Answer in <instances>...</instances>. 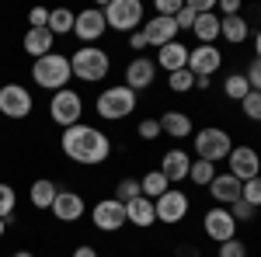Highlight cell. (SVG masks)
Returning a JSON list of instances; mask_svg holds the SVG:
<instances>
[{"label": "cell", "instance_id": "7", "mask_svg": "<svg viewBox=\"0 0 261 257\" xmlns=\"http://www.w3.org/2000/svg\"><path fill=\"white\" fill-rule=\"evenodd\" d=\"M49 115H53V122L56 125H63V129H70V125H77L84 115V101L77 91H56L53 94V101H49Z\"/></svg>", "mask_w": 261, "mask_h": 257}, {"label": "cell", "instance_id": "36", "mask_svg": "<svg viewBox=\"0 0 261 257\" xmlns=\"http://www.w3.org/2000/svg\"><path fill=\"white\" fill-rule=\"evenodd\" d=\"M254 212H258V209H251L247 202H233V205H230V216L237 219V226H241V222H251Z\"/></svg>", "mask_w": 261, "mask_h": 257}, {"label": "cell", "instance_id": "30", "mask_svg": "<svg viewBox=\"0 0 261 257\" xmlns=\"http://www.w3.org/2000/svg\"><path fill=\"white\" fill-rule=\"evenodd\" d=\"M188 178L195 181V184H205V188H209L213 178H216V167H213L209 160H195V163L188 167Z\"/></svg>", "mask_w": 261, "mask_h": 257}, {"label": "cell", "instance_id": "12", "mask_svg": "<svg viewBox=\"0 0 261 257\" xmlns=\"http://www.w3.org/2000/svg\"><path fill=\"white\" fill-rule=\"evenodd\" d=\"M105 32H108V24H105L101 7H87V11H81L77 21H73V35L81 39V45H94Z\"/></svg>", "mask_w": 261, "mask_h": 257}, {"label": "cell", "instance_id": "2", "mask_svg": "<svg viewBox=\"0 0 261 257\" xmlns=\"http://www.w3.org/2000/svg\"><path fill=\"white\" fill-rule=\"evenodd\" d=\"M73 77V70H70V56H60V52H49V56H42V60L32 63V80L39 83L42 91H66V83Z\"/></svg>", "mask_w": 261, "mask_h": 257}, {"label": "cell", "instance_id": "33", "mask_svg": "<svg viewBox=\"0 0 261 257\" xmlns=\"http://www.w3.org/2000/svg\"><path fill=\"white\" fill-rule=\"evenodd\" d=\"M140 195H143V191H140V181H136V178H125L119 188H115V198H119L122 205L133 202V198H140Z\"/></svg>", "mask_w": 261, "mask_h": 257}, {"label": "cell", "instance_id": "41", "mask_svg": "<svg viewBox=\"0 0 261 257\" xmlns=\"http://www.w3.org/2000/svg\"><path fill=\"white\" fill-rule=\"evenodd\" d=\"M247 83H251V91H261V60H251V66H247Z\"/></svg>", "mask_w": 261, "mask_h": 257}, {"label": "cell", "instance_id": "17", "mask_svg": "<svg viewBox=\"0 0 261 257\" xmlns=\"http://www.w3.org/2000/svg\"><path fill=\"white\" fill-rule=\"evenodd\" d=\"M143 35H146V42L150 45H167V42H178V24H174V18H150L146 21V28H143Z\"/></svg>", "mask_w": 261, "mask_h": 257}, {"label": "cell", "instance_id": "9", "mask_svg": "<svg viewBox=\"0 0 261 257\" xmlns=\"http://www.w3.org/2000/svg\"><path fill=\"white\" fill-rule=\"evenodd\" d=\"M91 222L98 226L101 233H115V230H122L129 222L125 219V205H122L119 198H105V202H98L91 209Z\"/></svg>", "mask_w": 261, "mask_h": 257}, {"label": "cell", "instance_id": "25", "mask_svg": "<svg viewBox=\"0 0 261 257\" xmlns=\"http://www.w3.org/2000/svg\"><path fill=\"white\" fill-rule=\"evenodd\" d=\"M220 35L230 45H241V42H247V35H251V24L241 18V14H233V18H220Z\"/></svg>", "mask_w": 261, "mask_h": 257}, {"label": "cell", "instance_id": "32", "mask_svg": "<svg viewBox=\"0 0 261 257\" xmlns=\"http://www.w3.org/2000/svg\"><path fill=\"white\" fill-rule=\"evenodd\" d=\"M167 83H171V91H174V94H185V91H192V87H195V77H192V70L185 66V70H178V73H167Z\"/></svg>", "mask_w": 261, "mask_h": 257}, {"label": "cell", "instance_id": "43", "mask_svg": "<svg viewBox=\"0 0 261 257\" xmlns=\"http://www.w3.org/2000/svg\"><path fill=\"white\" fill-rule=\"evenodd\" d=\"M220 11H223V18H233V14H241V0H223Z\"/></svg>", "mask_w": 261, "mask_h": 257}, {"label": "cell", "instance_id": "19", "mask_svg": "<svg viewBox=\"0 0 261 257\" xmlns=\"http://www.w3.org/2000/svg\"><path fill=\"white\" fill-rule=\"evenodd\" d=\"M157 66L161 70H167V73H178V70H185L188 66V45H181V42H167V45H161L157 49Z\"/></svg>", "mask_w": 261, "mask_h": 257}, {"label": "cell", "instance_id": "16", "mask_svg": "<svg viewBox=\"0 0 261 257\" xmlns=\"http://www.w3.org/2000/svg\"><path fill=\"white\" fill-rule=\"evenodd\" d=\"M49 212L60 219V222H77V219H84V198L77 191H60Z\"/></svg>", "mask_w": 261, "mask_h": 257}, {"label": "cell", "instance_id": "11", "mask_svg": "<svg viewBox=\"0 0 261 257\" xmlns=\"http://www.w3.org/2000/svg\"><path fill=\"white\" fill-rule=\"evenodd\" d=\"M226 163H230V174L241 181V184L261 174V157H258V150H251V146H233Z\"/></svg>", "mask_w": 261, "mask_h": 257}, {"label": "cell", "instance_id": "28", "mask_svg": "<svg viewBox=\"0 0 261 257\" xmlns=\"http://www.w3.org/2000/svg\"><path fill=\"white\" fill-rule=\"evenodd\" d=\"M140 191H143V198H150V202H157V198L167 191V178H164L161 170H150V174H143V181H140Z\"/></svg>", "mask_w": 261, "mask_h": 257}, {"label": "cell", "instance_id": "38", "mask_svg": "<svg viewBox=\"0 0 261 257\" xmlns=\"http://www.w3.org/2000/svg\"><path fill=\"white\" fill-rule=\"evenodd\" d=\"M195 18H199V14H195V11H192V7L185 4V7L178 11V18H174V24H178V32H192V24H195Z\"/></svg>", "mask_w": 261, "mask_h": 257}, {"label": "cell", "instance_id": "46", "mask_svg": "<svg viewBox=\"0 0 261 257\" xmlns=\"http://www.w3.org/2000/svg\"><path fill=\"white\" fill-rule=\"evenodd\" d=\"M254 60H261V28H258V35H254Z\"/></svg>", "mask_w": 261, "mask_h": 257}, {"label": "cell", "instance_id": "4", "mask_svg": "<svg viewBox=\"0 0 261 257\" xmlns=\"http://www.w3.org/2000/svg\"><path fill=\"white\" fill-rule=\"evenodd\" d=\"M94 111H98V119H105V122H122L125 115L136 111V91H129L125 83L108 87V91H101V94H98Z\"/></svg>", "mask_w": 261, "mask_h": 257}, {"label": "cell", "instance_id": "49", "mask_svg": "<svg viewBox=\"0 0 261 257\" xmlns=\"http://www.w3.org/2000/svg\"><path fill=\"white\" fill-rule=\"evenodd\" d=\"M0 87H4V80H0Z\"/></svg>", "mask_w": 261, "mask_h": 257}, {"label": "cell", "instance_id": "39", "mask_svg": "<svg viewBox=\"0 0 261 257\" xmlns=\"http://www.w3.org/2000/svg\"><path fill=\"white\" fill-rule=\"evenodd\" d=\"M136 136H140V139H157V136H161V122H157V119H143L140 129H136Z\"/></svg>", "mask_w": 261, "mask_h": 257}, {"label": "cell", "instance_id": "47", "mask_svg": "<svg viewBox=\"0 0 261 257\" xmlns=\"http://www.w3.org/2000/svg\"><path fill=\"white\" fill-rule=\"evenodd\" d=\"M4 233H7V219H0V237H4Z\"/></svg>", "mask_w": 261, "mask_h": 257}, {"label": "cell", "instance_id": "1", "mask_svg": "<svg viewBox=\"0 0 261 257\" xmlns=\"http://www.w3.org/2000/svg\"><path fill=\"white\" fill-rule=\"evenodd\" d=\"M60 146H63V153L73 160V163H84V167L105 163V160L112 157V139L105 136L101 129L87 125V122H77V125L63 129Z\"/></svg>", "mask_w": 261, "mask_h": 257}, {"label": "cell", "instance_id": "45", "mask_svg": "<svg viewBox=\"0 0 261 257\" xmlns=\"http://www.w3.org/2000/svg\"><path fill=\"white\" fill-rule=\"evenodd\" d=\"M73 257H98V250H94V247H87V243H81V247L73 250Z\"/></svg>", "mask_w": 261, "mask_h": 257}, {"label": "cell", "instance_id": "26", "mask_svg": "<svg viewBox=\"0 0 261 257\" xmlns=\"http://www.w3.org/2000/svg\"><path fill=\"white\" fill-rule=\"evenodd\" d=\"M56 195H60V188H56V181H49V178H39L32 184V191H28V198H32L35 209H53Z\"/></svg>", "mask_w": 261, "mask_h": 257}, {"label": "cell", "instance_id": "13", "mask_svg": "<svg viewBox=\"0 0 261 257\" xmlns=\"http://www.w3.org/2000/svg\"><path fill=\"white\" fill-rule=\"evenodd\" d=\"M202 222H205V237L216 240V243H226V240L237 237V219L230 216V209H223V205L209 209Z\"/></svg>", "mask_w": 261, "mask_h": 257}, {"label": "cell", "instance_id": "20", "mask_svg": "<svg viewBox=\"0 0 261 257\" xmlns=\"http://www.w3.org/2000/svg\"><path fill=\"white\" fill-rule=\"evenodd\" d=\"M188 167H192V157L185 150H167L161 157V174L167 178V184L171 181H185L188 178Z\"/></svg>", "mask_w": 261, "mask_h": 257}, {"label": "cell", "instance_id": "42", "mask_svg": "<svg viewBox=\"0 0 261 257\" xmlns=\"http://www.w3.org/2000/svg\"><path fill=\"white\" fill-rule=\"evenodd\" d=\"M49 24V11L45 7H32V14H28V28H45Z\"/></svg>", "mask_w": 261, "mask_h": 257}, {"label": "cell", "instance_id": "22", "mask_svg": "<svg viewBox=\"0 0 261 257\" xmlns=\"http://www.w3.org/2000/svg\"><path fill=\"white\" fill-rule=\"evenodd\" d=\"M125 219L133 222V226H140V230H146V226H153L157 222V212H153V202L150 198H133V202H125Z\"/></svg>", "mask_w": 261, "mask_h": 257}, {"label": "cell", "instance_id": "48", "mask_svg": "<svg viewBox=\"0 0 261 257\" xmlns=\"http://www.w3.org/2000/svg\"><path fill=\"white\" fill-rule=\"evenodd\" d=\"M14 257H35V254H32V250H18Z\"/></svg>", "mask_w": 261, "mask_h": 257}, {"label": "cell", "instance_id": "5", "mask_svg": "<svg viewBox=\"0 0 261 257\" xmlns=\"http://www.w3.org/2000/svg\"><path fill=\"white\" fill-rule=\"evenodd\" d=\"M101 14L112 32H133L143 24V4L140 0H112L101 7Z\"/></svg>", "mask_w": 261, "mask_h": 257}, {"label": "cell", "instance_id": "27", "mask_svg": "<svg viewBox=\"0 0 261 257\" xmlns=\"http://www.w3.org/2000/svg\"><path fill=\"white\" fill-rule=\"evenodd\" d=\"M73 21H77V14L73 11H66V7H56V11H49V32L53 35H70L73 32Z\"/></svg>", "mask_w": 261, "mask_h": 257}, {"label": "cell", "instance_id": "10", "mask_svg": "<svg viewBox=\"0 0 261 257\" xmlns=\"http://www.w3.org/2000/svg\"><path fill=\"white\" fill-rule=\"evenodd\" d=\"M153 212H157V222H181L188 216V195L178 191V188H167L157 202H153Z\"/></svg>", "mask_w": 261, "mask_h": 257}, {"label": "cell", "instance_id": "29", "mask_svg": "<svg viewBox=\"0 0 261 257\" xmlns=\"http://www.w3.org/2000/svg\"><path fill=\"white\" fill-rule=\"evenodd\" d=\"M223 94H226L230 101H244L247 94H251V83H247L244 73H230V77L223 80Z\"/></svg>", "mask_w": 261, "mask_h": 257}, {"label": "cell", "instance_id": "44", "mask_svg": "<svg viewBox=\"0 0 261 257\" xmlns=\"http://www.w3.org/2000/svg\"><path fill=\"white\" fill-rule=\"evenodd\" d=\"M129 45H133L136 52H143V49H146L150 42H146V35H143V32H133V35H129Z\"/></svg>", "mask_w": 261, "mask_h": 257}, {"label": "cell", "instance_id": "34", "mask_svg": "<svg viewBox=\"0 0 261 257\" xmlns=\"http://www.w3.org/2000/svg\"><path fill=\"white\" fill-rule=\"evenodd\" d=\"M241 108L251 122H261V91H251V94L241 101Z\"/></svg>", "mask_w": 261, "mask_h": 257}, {"label": "cell", "instance_id": "24", "mask_svg": "<svg viewBox=\"0 0 261 257\" xmlns=\"http://www.w3.org/2000/svg\"><path fill=\"white\" fill-rule=\"evenodd\" d=\"M192 32H195V39L202 45H213V42L220 39V14L216 11H209V14H199L195 24H192Z\"/></svg>", "mask_w": 261, "mask_h": 257}, {"label": "cell", "instance_id": "40", "mask_svg": "<svg viewBox=\"0 0 261 257\" xmlns=\"http://www.w3.org/2000/svg\"><path fill=\"white\" fill-rule=\"evenodd\" d=\"M181 7H185L181 0H157V14H161V18H178Z\"/></svg>", "mask_w": 261, "mask_h": 257}, {"label": "cell", "instance_id": "14", "mask_svg": "<svg viewBox=\"0 0 261 257\" xmlns=\"http://www.w3.org/2000/svg\"><path fill=\"white\" fill-rule=\"evenodd\" d=\"M220 66H223V52L216 45H195V49H188V70H192V77H213Z\"/></svg>", "mask_w": 261, "mask_h": 257}, {"label": "cell", "instance_id": "23", "mask_svg": "<svg viewBox=\"0 0 261 257\" xmlns=\"http://www.w3.org/2000/svg\"><path fill=\"white\" fill-rule=\"evenodd\" d=\"M157 122H161V132H167V136H174V139L192 136V119H188L185 111H164Z\"/></svg>", "mask_w": 261, "mask_h": 257}, {"label": "cell", "instance_id": "18", "mask_svg": "<svg viewBox=\"0 0 261 257\" xmlns=\"http://www.w3.org/2000/svg\"><path fill=\"white\" fill-rule=\"evenodd\" d=\"M209 195L216 198L223 209H230L233 202H241V181L233 178L230 170H226V174H216V178H213V184H209Z\"/></svg>", "mask_w": 261, "mask_h": 257}, {"label": "cell", "instance_id": "6", "mask_svg": "<svg viewBox=\"0 0 261 257\" xmlns=\"http://www.w3.org/2000/svg\"><path fill=\"white\" fill-rule=\"evenodd\" d=\"M230 150H233V139H230L226 129L209 125V129H199V132H195V153H199V160L216 163V160L230 157Z\"/></svg>", "mask_w": 261, "mask_h": 257}, {"label": "cell", "instance_id": "31", "mask_svg": "<svg viewBox=\"0 0 261 257\" xmlns=\"http://www.w3.org/2000/svg\"><path fill=\"white\" fill-rule=\"evenodd\" d=\"M241 202H247L251 209H261V174L241 184Z\"/></svg>", "mask_w": 261, "mask_h": 257}, {"label": "cell", "instance_id": "3", "mask_svg": "<svg viewBox=\"0 0 261 257\" xmlns=\"http://www.w3.org/2000/svg\"><path fill=\"white\" fill-rule=\"evenodd\" d=\"M70 70H73V77H81L84 83H98V80L108 77L112 60H108V52L98 49V45H81V49L70 56Z\"/></svg>", "mask_w": 261, "mask_h": 257}, {"label": "cell", "instance_id": "35", "mask_svg": "<svg viewBox=\"0 0 261 257\" xmlns=\"http://www.w3.org/2000/svg\"><path fill=\"white\" fill-rule=\"evenodd\" d=\"M14 205H18V195H14V188L11 184H0V219H7L14 212Z\"/></svg>", "mask_w": 261, "mask_h": 257}, {"label": "cell", "instance_id": "8", "mask_svg": "<svg viewBox=\"0 0 261 257\" xmlns=\"http://www.w3.org/2000/svg\"><path fill=\"white\" fill-rule=\"evenodd\" d=\"M35 108V98L28 94V87L21 83H4L0 87V115L7 119H28Z\"/></svg>", "mask_w": 261, "mask_h": 257}, {"label": "cell", "instance_id": "15", "mask_svg": "<svg viewBox=\"0 0 261 257\" xmlns=\"http://www.w3.org/2000/svg\"><path fill=\"white\" fill-rule=\"evenodd\" d=\"M157 77V63L146 60V56H136V60L125 66V87L129 91H146Z\"/></svg>", "mask_w": 261, "mask_h": 257}, {"label": "cell", "instance_id": "37", "mask_svg": "<svg viewBox=\"0 0 261 257\" xmlns=\"http://www.w3.org/2000/svg\"><path fill=\"white\" fill-rule=\"evenodd\" d=\"M220 257H247V247L233 237V240H226V243H220Z\"/></svg>", "mask_w": 261, "mask_h": 257}, {"label": "cell", "instance_id": "21", "mask_svg": "<svg viewBox=\"0 0 261 257\" xmlns=\"http://www.w3.org/2000/svg\"><path fill=\"white\" fill-rule=\"evenodd\" d=\"M53 42H56V35H53L49 28H28L21 45H24V52H28V56L42 60V56H49V52H53Z\"/></svg>", "mask_w": 261, "mask_h": 257}]
</instances>
